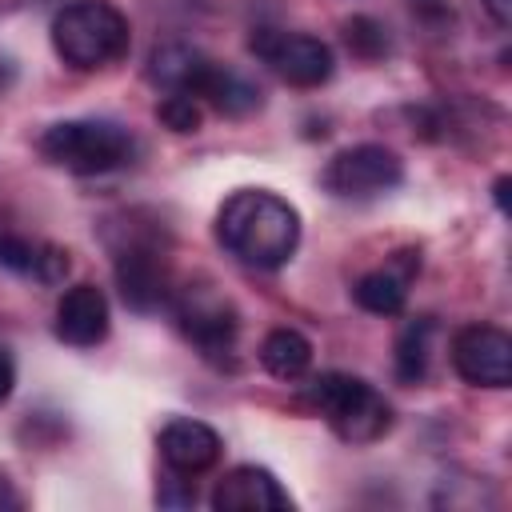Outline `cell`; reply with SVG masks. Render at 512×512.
<instances>
[{"label":"cell","instance_id":"cell-1","mask_svg":"<svg viewBox=\"0 0 512 512\" xmlns=\"http://www.w3.org/2000/svg\"><path fill=\"white\" fill-rule=\"evenodd\" d=\"M216 240L240 264L276 272L296 256L300 212L268 188H236L216 212Z\"/></svg>","mask_w":512,"mask_h":512},{"label":"cell","instance_id":"cell-2","mask_svg":"<svg viewBox=\"0 0 512 512\" xmlns=\"http://www.w3.org/2000/svg\"><path fill=\"white\" fill-rule=\"evenodd\" d=\"M52 48L76 72H96L128 56V16L108 0H72L52 16Z\"/></svg>","mask_w":512,"mask_h":512},{"label":"cell","instance_id":"cell-3","mask_svg":"<svg viewBox=\"0 0 512 512\" xmlns=\"http://www.w3.org/2000/svg\"><path fill=\"white\" fill-rule=\"evenodd\" d=\"M308 400L328 420V428L352 448L384 440L392 432V420H396L384 392L360 376H348V372H320L308 384Z\"/></svg>","mask_w":512,"mask_h":512},{"label":"cell","instance_id":"cell-4","mask_svg":"<svg viewBox=\"0 0 512 512\" xmlns=\"http://www.w3.org/2000/svg\"><path fill=\"white\" fill-rule=\"evenodd\" d=\"M40 152H44V160H52L64 172L104 176V172H116V168L132 164L136 140L124 124L88 116V120H60V124L44 128Z\"/></svg>","mask_w":512,"mask_h":512},{"label":"cell","instance_id":"cell-5","mask_svg":"<svg viewBox=\"0 0 512 512\" xmlns=\"http://www.w3.org/2000/svg\"><path fill=\"white\" fill-rule=\"evenodd\" d=\"M172 312H176L180 332L200 348L204 360L232 364L236 336H240V312L232 308L228 296H220L208 284H188L172 296Z\"/></svg>","mask_w":512,"mask_h":512},{"label":"cell","instance_id":"cell-6","mask_svg":"<svg viewBox=\"0 0 512 512\" xmlns=\"http://www.w3.org/2000/svg\"><path fill=\"white\" fill-rule=\"evenodd\" d=\"M324 188L336 200H376L404 180V160L384 144H352L324 164Z\"/></svg>","mask_w":512,"mask_h":512},{"label":"cell","instance_id":"cell-7","mask_svg":"<svg viewBox=\"0 0 512 512\" xmlns=\"http://www.w3.org/2000/svg\"><path fill=\"white\" fill-rule=\"evenodd\" d=\"M252 52L288 84L296 88H320L332 68H336V56L324 40L308 36V32H280V28H256L252 32Z\"/></svg>","mask_w":512,"mask_h":512},{"label":"cell","instance_id":"cell-8","mask_svg":"<svg viewBox=\"0 0 512 512\" xmlns=\"http://www.w3.org/2000/svg\"><path fill=\"white\" fill-rule=\"evenodd\" d=\"M452 368L472 388L512 384V336L496 324H464L452 336Z\"/></svg>","mask_w":512,"mask_h":512},{"label":"cell","instance_id":"cell-9","mask_svg":"<svg viewBox=\"0 0 512 512\" xmlns=\"http://www.w3.org/2000/svg\"><path fill=\"white\" fill-rule=\"evenodd\" d=\"M116 284H120V296H124L128 308L156 312L172 296L164 248L148 236H128L116 248Z\"/></svg>","mask_w":512,"mask_h":512},{"label":"cell","instance_id":"cell-10","mask_svg":"<svg viewBox=\"0 0 512 512\" xmlns=\"http://www.w3.org/2000/svg\"><path fill=\"white\" fill-rule=\"evenodd\" d=\"M156 448H160V460L176 476H200V472L216 468V460L224 452V440H220V432L212 424L192 420V416H176V420H168L160 428Z\"/></svg>","mask_w":512,"mask_h":512},{"label":"cell","instance_id":"cell-11","mask_svg":"<svg viewBox=\"0 0 512 512\" xmlns=\"http://www.w3.org/2000/svg\"><path fill=\"white\" fill-rule=\"evenodd\" d=\"M212 508L216 512H288L292 496L284 492V484L260 468V464H236L232 472H224L212 488Z\"/></svg>","mask_w":512,"mask_h":512},{"label":"cell","instance_id":"cell-12","mask_svg":"<svg viewBox=\"0 0 512 512\" xmlns=\"http://www.w3.org/2000/svg\"><path fill=\"white\" fill-rule=\"evenodd\" d=\"M112 312L96 284H72L56 304V336L72 348H96L108 336Z\"/></svg>","mask_w":512,"mask_h":512},{"label":"cell","instance_id":"cell-13","mask_svg":"<svg viewBox=\"0 0 512 512\" xmlns=\"http://www.w3.org/2000/svg\"><path fill=\"white\" fill-rule=\"evenodd\" d=\"M416 272H420V252L412 248L396 252L384 268H372L352 284V300L372 316H396L408 300V284Z\"/></svg>","mask_w":512,"mask_h":512},{"label":"cell","instance_id":"cell-14","mask_svg":"<svg viewBox=\"0 0 512 512\" xmlns=\"http://www.w3.org/2000/svg\"><path fill=\"white\" fill-rule=\"evenodd\" d=\"M188 96L212 104V108L224 112V116H248V112H256L260 100H264L260 88H256L248 76H240V72L216 64L212 56L200 60V68H196V76H192V84H188Z\"/></svg>","mask_w":512,"mask_h":512},{"label":"cell","instance_id":"cell-15","mask_svg":"<svg viewBox=\"0 0 512 512\" xmlns=\"http://www.w3.org/2000/svg\"><path fill=\"white\" fill-rule=\"evenodd\" d=\"M0 264L12 268L16 276H32L40 284H60L72 268L64 248L28 240V236H12V232H0Z\"/></svg>","mask_w":512,"mask_h":512},{"label":"cell","instance_id":"cell-16","mask_svg":"<svg viewBox=\"0 0 512 512\" xmlns=\"http://www.w3.org/2000/svg\"><path fill=\"white\" fill-rule=\"evenodd\" d=\"M260 364L276 380H296V376H304L312 368V344L296 328H272L260 340Z\"/></svg>","mask_w":512,"mask_h":512},{"label":"cell","instance_id":"cell-17","mask_svg":"<svg viewBox=\"0 0 512 512\" xmlns=\"http://www.w3.org/2000/svg\"><path fill=\"white\" fill-rule=\"evenodd\" d=\"M432 336H436V320L432 316H416V320H408L400 328V336H396V380L400 384H420L428 376Z\"/></svg>","mask_w":512,"mask_h":512},{"label":"cell","instance_id":"cell-18","mask_svg":"<svg viewBox=\"0 0 512 512\" xmlns=\"http://www.w3.org/2000/svg\"><path fill=\"white\" fill-rule=\"evenodd\" d=\"M344 40H348V48H352L356 56H364V60L388 52V36H384V28H380L376 20H368V16H352V20L344 24Z\"/></svg>","mask_w":512,"mask_h":512},{"label":"cell","instance_id":"cell-19","mask_svg":"<svg viewBox=\"0 0 512 512\" xmlns=\"http://www.w3.org/2000/svg\"><path fill=\"white\" fill-rule=\"evenodd\" d=\"M156 116H160L172 132H196V128H200V104H196V96H188V92H168V96L160 100Z\"/></svg>","mask_w":512,"mask_h":512},{"label":"cell","instance_id":"cell-20","mask_svg":"<svg viewBox=\"0 0 512 512\" xmlns=\"http://www.w3.org/2000/svg\"><path fill=\"white\" fill-rule=\"evenodd\" d=\"M12 384H16V368H12L8 352H0V404L12 396Z\"/></svg>","mask_w":512,"mask_h":512},{"label":"cell","instance_id":"cell-21","mask_svg":"<svg viewBox=\"0 0 512 512\" xmlns=\"http://www.w3.org/2000/svg\"><path fill=\"white\" fill-rule=\"evenodd\" d=\"M484 8L492 12V20H496L500 28H504V24L512 20V0H484Z\"/></svg>","mask_w":512,"mask_h":512},{"label":"cell","instance_id":"cell-22","mask_svg":"<svg viewBox=\"0 0 512 512\" xmlns=\"http://www.w3.org/2000/svg\"><path fill=\"white\" fill-rule=\"evenodd\" d=\"M0 508H20V496H16V488L4 472H0Z\"/></svg>","mask_w":512,"mask_h":512},{"label":"cell","instance_id":"cell-23","mask_svg":"<svg viewBox=\"0 0 512 512\" xmlns=\"http://www.w3.org/2000/svg\"><path fill=\"white\" fill-rule=\"evenodd\" d=\"M492 192H496V204H500V212H508V176H500Z\"/></svg>","mask_w":512,"mask_h":512}]
</instances>
